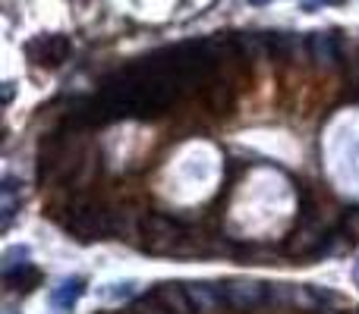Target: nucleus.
Listing matches in <instances>:
<instances>
[{"mask_svg": "<svg viewBox=\"0 0 359 314\" xmlns=\"http://www.w3.org/2000/svg\"><path fill=\"white\" fill-rule=\"evenodd\" d=\"M249 3H255V6H262V3H268V0H249Z\"/></svg>", "mask_w": 359, "mask_h": 314, "instance_id": "obj_12", "label": "nucleus"}, {"mask_svg": "<svg viewBox=\"0 0 359 314\" xmlns=\"http://www.w3.org/2000/svg\"><path fill=\"white\" fill-rule=\"evenodd\" d=\"M309 54L316 66H334L341 60V50H337V38L328 35V31H318V35L309 38Z\"/></svg>", "mask_w": 359, "mask_h": 314, "instance_id": "obj_7", "label": "nucleus"}, {"mask_svg": "<svg viewBox=\"0 0 359 314\" xmlns=\"http://www.w3.org/2000/svg\"><path fill=\"white\" fill-rule=\"evenodd\" d=\"M221 296H224V308L240 311V314H252L259 308H265L268 302V283H255V280H224L221 283Z\"/></svg>", "mask_w": 359, "mask_h": 314, "instance_id": "obj_2", "label": "nucleus"}, {"mask_svg": "<svg viewBox=\"0 0 359 314\" xmlns=\"http://www.w3.org/2000/svg\"><path fill=\"white\" fill-rule=\"evenodd\" d=\"M344 229H347V233H353V236H359V210H350V214L344 217Z\"/></svg>", "mask_w": 359, "mask_h": 314, "instance_id": "obj_11", "label": "nucleus"}, {"mask_svg": "<svg viewBox=\"0 0 359 314\" xmlns=\"http://www.w3.org/2000/svg\"><path fill=\"white\" fill-rule=\"evenodd\" d=\"M25 54H29L35 63H41V66H57V63L67 60L69 44H67V38H60V35H50V38L41 35V38L25 44Z\"/></svg>", "mask_w": 359, "mask_h": 314, "instance_id": "obj_5", "label": "nucleus"}, {"mask_svg": "<svg viewBox=\"0 0 359 314\" xmlns=\"http://www.w3.org/2000/svg\"><path fill=\"white\" fill-rule=\"evenodd\" d=\"M130 314H170V311L164 308L161 299H158L155 292H149V296H136V299H133Z\"/></svg>", "mask_w": 359, "mask_h": 314, "instance_id": "obj_9", "label": "nucleus"}, {"mask_svg": "<svg viewBox=\"0 0 359 314\" xmlns=\"http://www.w3.org/2000/svg\"><path fill=\"white\" fill-rule=\"evenodd\" d=\"M130 299V296H136V283H114V286H107V292H104V299Z\"/></svg>", "mask_w": 359, "mask_h": 314, "instance_id": "obj_10", "label": "nucleus"}, {"mask_svg": "<svg viewBox=\"0 0 359 314\" xmlns=\"http://www.w3.org/2000/svg\"><path fill=\"white\" fill-rule=\"evenodd\" d=\"M82 290H86V280H82V277H69V280H63L54 292H50V302H54L60 311H69L76 302H79Z\"/></svg>", "mask_w": 359, "mask_h": 314, "instance_id": "obj_8", "label": "nucleus"}, {"mask_svg": "<svg viewBox=\"0 0 359 314\" xmlns=\"http://www.w3.org/2000/svg\"><path fill=\"white\" fill-rule=\"evenodd\" d=\"M60 223L79 242H95L101 236H114V214H107L98 204H76V208H69V217H60Z\"/></svg>", "mask_w": 359, "mask_h": 314, "instance_id": "obj_1", "label": "nucleus"}, {"mask_svg": "<svg viewBox=\"0 0 359 314\" xmlns=\"http://www.w3.org/2000/svg\"><path fill=\"white\" fill-rule=\"evenodd\" d=\"M142 236L149 239V252L155 255H174L180 242V223L170 220L164 214H151L149 220H142Z\"/></svg>", "mask_w": 359, "mask_h": 314, "instance_id": "obj_3", "label": "nucleus"}, {"mask_svg": "<svg viewBox=\"0 0 359 314\" xmlns=\"http://www.w3.org/2000/svg\"><path fill=\"white\" fill-rule=\"evenodd\" d=\"M155 296L161 299V305L170 314H196V308H192V302H189V296H186V283L164 280V283H158Z\"/></svg>", "mask_w": 359, "mask_h": 314, "instance_id": "obj_6", "label": "nucleus"}, {"mask_svg": "<svg viewBox=\"0 0 359 314\" xmlns=\"http://www.w3.org/2000/svg\"><path fill=\"white\" fill-rule=\"evenodd\" d=\"M186 296H189L196 314H221L224 308V296H221V283H208V280H189L186 283Z\"/></svg>", "mask_w": 359, "mask_h": 314, "instance_id": "obj_4", "label": "nucleus"}]
</instances>
